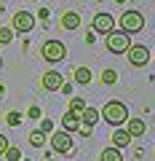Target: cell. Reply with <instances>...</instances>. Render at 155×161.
Here are the masks:
<instances>
[{
    "mask_svg": "<svg viewBox=\"0 0 155 161\" xmlns=\"http://www.w3.org/2000/svg\"><path fill=\"white\" fill-rule=\"evenodd\" d=\"M6 148H8V137H6V134H0V156L6 153Z\"/></svg>",
    "mask_w": 155,
    "mask_h": 161,
    "instance_id": "obj_25",
    "label": "cell"
},
{
    "mask_svg": "<svg viewBox=\"0 0 155 161\" xmlns=\"http://www.w3.org/2000/svg\"><path fill=\"white\" fill-rule=\"evenodd\" d=\"M126 57H128V62H131L134 67H144V64L150 62V48L147 46H128Z\"/></svg>",
    "mask_w": 155,
    "mask_h": 161,
    "instance_id": "obj_8",
    "label": "cell"
},
{
    "mask_svg": "<svg viewBox=\"0 0 155 161\" xmlns=\"http://www.w3.org/2000/svg\"><path fill=\"white\" fill-rule=\"evenodd\" d=\"M51 148L56 150V153H70L72 150V134L70 132H51Z\"/></svg>",
    "mask_w": 155,
    "mask_h": 161,
    "instance_id": "obj_7",
    "label": "cell"
},
{
    "mask_svg": "<svg viewBox=\"0 0 155 161\" xmlns=\"http://www.w3.org/2000/svg\"><path fill=\"white\" fill-rule=\"evenodd\" d=\"M6 121H8V126H19V124H22V113H16V110H11V113L6 115Z\"/></svg>",
    "mask_w": 155,
    "mask_h": 161,
    "instance_id": "obj_22",
    "label": "cell"
},
{
    "mask_svg": "<svg viewBox=\"0 0 155 161\" xmlns=\"http://www.w3.org/2000/svg\"><path fill=\"white\" fill-rule=\"evenodd\" d=\"M72 78H75V83H80V86H88V83H91V78H94V73L88 67H78L72 73Z\"/></svg>",
    "mask_w": 155,
    "mask_h": 161,
    "instance_id": "obj_14",
    "label": "cell"
},
{
    "mask_svg": "<svg viewBox=\"0 0 155 161\" xmlns=\"http://www.w3.org/2000/svg\"><path fill=\"white\" fill-rule=\"evenodd\" d=\"M99 118H104L110 126H123V124H126V118H128V108H126L123 102H118V99H110V102L102 108Z\"/></svg>",
    "mask_w": 155,
    "mask_h": 161,
    "instance_id": "obj_1",
    "label": "cell"
},
{
    "mask_svg": "<svg viewBox=\"0 0 155 161\" xmlns=\"http://www.w3.org/2000/svg\"><path fill=\"white\" fill-rule=\"evenodd\" d=\"M40 132H46V134L54 132V121H51V118H43V121H40Z\"/></svg>",
    "mask_w": 155,
    "mask_h": 161,
    "instance_id": "obj_24",
    "label": "cell"
},
{
    "mask_svg": "<svg viewBox=\"0 0 155 161\" xmlns=\"http://www.w3.org/2000/svg\"><path fill=\"white\" fill-rule=\"evenodd\" d=\"M83 108H86V102H83V97H70V110H75V113H80Z\"/></svg>",
    "mask_w": 155,
    "mask_h": 161,
    "instance_id": "obj_21",
    "label": "cell"
},
{
    "mask_svg": "<svg viewBox=\"0 0 155 161\" xmlns=\"http://www.w3.org/2000/svg\"><path fill=\"white\" fill-rule=\"evenodd\" d=\"M13 40V30L11 27H0V46H6Z\"/></svg>",
    "mask_w": 155,
    "mask_h": 161,
    "instance_id": "obj_20",
    "label": "cell"
},
{
    "mask_svg": "<svg viewBox=\"0 0 155 161\" xmlns=\"http://www.w3.org/2000/svg\"><path fill=\"white\" fill-rule=\"evenodd\" d=\"M118 24H121L123 32L134 35V32H142L144 30V16H142V11H123Z\"/></svg>",
    "mask_w": 155,
    "mask_h": 161,
    "instance_id": "obj_3",
    "label": "cell"
},
{
    "mask_svg": "<svg viewBox=\"0 0 155 161\" xmlns=\"http://www.w3.org/2000/svg\"><path fill=\"white\" fill-rule=\"evenodd\" d=\"M40 54H43V59H46V62L56 64V62H62V59L67 57V46H64L62 40H46V43H43V48H40Z\"/></svg>",
    "mask_w": 155,
    "mask_h": 161,
    "instance_id": "obj_4",
    "label": "cell"
},
{
    "mask_svg": "<svg viewBox=\"0 0 155 161\" xmlns=\"http://www.w3.org/2000/svg\"><path fill=\"white\" fill-rule=\"evenodd\" d=\"M38 115H40V108H35V105H32V108H29V118H38Z\"/></svg>",
    "mask_w": 155,
    "mask_h": 161,
    "instance_id": "obj_28",
    "label": "cell"
},
{
    "mask_svg": "<svg viewBox=\"0 0 155 161\" xmlns=\"http://www.w3.org/2000/svg\"><path fill=\"white\" fill-rule=\"evenodd\" d=\"M131 140H134V137L126 132V129H121V126H112V145H115V148H126V145L131 142Z\"/></svg>",
    "mask_w": 155,
    "mask_h": 161,
    "instance_id": "obj_11",
    "label": "cell"
},
{
    "mask_svg": "<svg viewBox=\"0 0 155 161\" xmlns=\"http://www.w3.org/2000/svg\"><path fill=\"white\" fill-rule=\"evenodd\" d=\"M99 161H123V156H121V148H115V145L104 148V150H102V156H99Z\"/></svg>",
    "mask_w": 155,
    "mask_h": 161,
    "instance_id": "obj_15",
    "label": "cell"
},
{
    "mask_svg": "<svg viewBox=\"0 0 155 161\" xmlns=\"http://www.w3.org/2000/svg\"><path fill=\"white\" fill-rule=\"evenodd\" d=\"M43 89L46 92H59V86L64 83V78H62V73H56V70H48L46 75H43Z\"/></svg>",
    "mask_w": 155,
    "mask_h": 161,
    "instance_id": "obj_9",
    "label": "cell"
},
{
    "mask_svg": "<svg viewBox=\"0 0 155 161\" xmlns=\"http://www.w3.org/2000/svg\"><path fill=\"white\" fill-rule=\"evenodd\" d=\"M59 92H62V94H72V83H62Z\"/></svg>",
    "mask_w": 155,
    "mask_h": 161,
    "instance_id": "obj_26",
    "label": "cell"
},
{
    "mask_svg": "<svg viewBox=\"0 0 155 161\" xmlns=\"http://www.w3.org/2000/svg\"><path fill=\"white\" fill-rule=\"evenodd\" d=\"M115 80H118V73H115L112 67H107V70L102 73V83H104V86H112Z\"/></svg>",
    "mask_w": 155,
    "mask_h": 161,
    "instance_id": "obj_18",
    "label": "cell"
},
{
    "mask_svg": "<svg viewBox=\"0 0 155 161\" xmlns=\"http://www.w3.org/2000/svg\"><path fill=\"white\" fill-rule=\"evenodd\" d=\"M46 161H54V158H51V153H48V156H46Z\"/></svg>",
    "mask_w": 155,
    "mask_h": 161,
    "instance_id": "obj_29",
    "label": "cell"
},
{
    "mask_svg": "<svg viewBox=\"0 0 155 161\" xmlns=\"http://www.w3.org/2000/svg\"><path fill=\"white\" fill-rule=\"evenodd\" d=\"M62 27L67 30V32L78 30V27H80V14H78V11H64V16H62Z\"/></svg>",
    "mask_w": 155,
    "mask_h": 161,
    "instance_id": "obj_12",
    "label": "cell"
},
{
    "mask_svg": "<svg viewBox=\"0 0 155 161\" xmlns=\"http://www.w3.org/2000/svg\"><path fill=\"white\" fill-rule=\"evenodd\" d=\"M78 124H80V113H75V110H67V113H64V118H62L64 132H70V134H72L75 129H78Z\"/></svg>",
    "mask_w": 155,
    "mask_h": 161,
    "instance_id": "obj_13",
    "label": "cell"
},
{
    "mask_svg": "<svg viewBox=\"0 0 155 161\" xmlns=\"http://www.w3.org/2000/svg\"><path fill=\"white\" fill-rule=\"evenodd\" d=\"M112 30H115V19H112V14L102 11V14H96V16H94V22H91V32H102V35H107V32H112Z\"/></svg>",
    "mask_w": 155,
    "mask_h": 161,
    "instance_id": "obj_6",
    "label": "cell"
},
{
    "mask_svg": "<svg viewBox=\"0 0 155 161\" xmlns=\"http://www.w3.org/2000/svg\"><path fill=\"white\" fill-rule=\"evenodd\" d=\"M75 132H80L83 137H91V132H94V126H91V124H83V121H80V124H78V129H75Z\"/></svg>",
    "mask_w": 155,
    "mask_h": 161,
    "instance_id": "obj_23",
    "label": "cell"
},
{
    "mask_svg": "<svg viewBox=\"0 0 155 161\" xmlns=\"http://www.w3.org/2000/svg\"><path fill=\"white\" fill-rule=\"evenodd\" d=\"M126 132L131 134V137H142V134L147 132V124H144L142 118H131V115H128L126 118Z\"/></svg>",
    "mask_w": 155,
    "mask_h": 161,
    "instance_id": "obj_10",
    "label": "cell"
},
{
    "mask_svg": "<svg viewBox=\"0 0 155 161\" xmlns=\"http://www.w3.org/2000/svg\"><path fill=\"white\" fill-rule=\"evenodd\" d=\"M29 145H32V148H43V145H46V132L35 129V132L29 134Z\"/></svg>",
    "mask_w": 155,
    "mask_h": 161,
    "instance_id": "obj_17",
    "label": "cell"
},
{
    "mask_svg": "<svg viewBox=\"0 0 155 161\" xmlns=\"http://www.w3.org/2000/svg\"><path fill=\"white\" fill-rule=\"evenodd\" d=\"M3 156H6L8 161H19V158H22V150H19L16 145H8V148H6V153H3Z\"/></svg>",
    "mask_w": 155,
    "mask_h": 161,
    "instance_id": "obj_19",
    "label": "cell"
},
{
    "mask_svg": "<svg viewBox=\"0 0 155 161\" xmlns=\"http://www.w3.org/2000/svg\"><path fill=\"white\" fill-rule=\"evenodd\" d=\"M32 27H35V16L29 11H16L13 14V19H11L13 32H32Z\"/></svg>",
    "mask_w": 155,
    "mask_h": 161,
    "instance_id": "obj_5",
    "label": "cell"
},
{
    "mask_svg": "<svg viewBox=\"0 0 155 161\" xmlns=\"http://www.w3.org/2000/svg\"><path fill=\"white\" fill-rule=\"evenodd\" d=\"M80 121L94 126V124L99 121V110H96V108H83V110H80Z\"/></svg>",
    "mask_w": 155,
    "mask_h": 161,
    "instance_id": "obj_16",
    "label": "cell"
},
{
    "mask_svg": "<svg viewBox=\"0 0 155 161\" xmlns=\"http://www.w3.org/2000/svg\"><path fill=\"white\" fill-rule=\"evenodd\" d=\"M38 16H40V19H43V22H46V19H48V16H51V11H48V8H40V11H38Z\"/></svg>",
    "mask_w": 155,
    "mask_h": 161,
    "instance_id": "obj_27",
    "label": "cell"
},
{
    "mask_svg": "<svg viewBox=\"0 0 155 161\" xmlns=\"http://www.w3.org/2000/svg\"><path fill=\"white\" fill-rule=\"evenodd\" d=\"M104 43H107V51L110 54H126L128 51V46H131V35L128 32H107V40H104Z\"/></svg>",
    "mask_w": 155,
    "mask_h": 161,
    "instance_id": "obj_2",
    "label": "cell"
}]
</instances>
